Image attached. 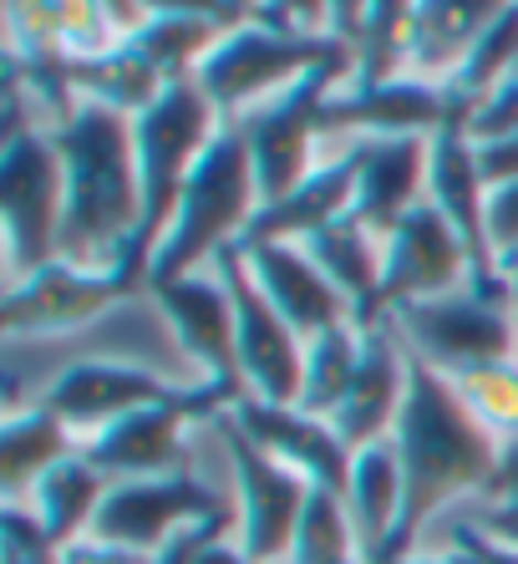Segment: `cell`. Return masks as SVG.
Returning <instances> with one entry per match:
<instances>
[{
    "mask_svg": "<svg viewBox=\"0 0 518 564\" xmlns=\"http://www.w3.org/2000/svg\"><path fill=\"white\" fill-rule=\"evenodd\" d=\"M214 270L224 275V285L234 295V315H239V381H245V397L270 402V408H295L300 381H305V336L270 305V295L259 290L239 245L224 250Z\"/></svg>",
    "mask_w": 518,
    "mask_h": 564,
    "instance_id": "obj_14",
    "label": "cell"
},
{
    "mask_svg": "<svg viewBox=\"0 0 518 564\" xmlns=\"http://www.w3.org/2000/svg\"><path fill=\"white\" fill-rule=\"evenodd\" d=\"M128 295H132V285L117 270H87V264H72V260H52L6 285L0 330L11 341L66 336V330L91 326L97 315H107L117 301H128Z\"/></svg>",
    "mask_w": 518,
    "mask_h": 564,
    "instance_id": "obj_15",
    "label": "cell"
},
{
    "mask_svg": "<svg viewBox=\"0 0 518 564\" xmlns=\"http://www.w3.org/2000/svg\"><path fill=\"white\" fill-rule=\"evenodd\" d=\"M194 564H255V560L239 550L234 534H214V539H204V550L194 554Z\"/></svg>",
    "mask_w": 518,
    "mask_h": 564,
    "instance_id": "obj_46",
    "label": "cell"
},
{
    "mask_svg": "<svg viewBox=\"0 0 518 564\" xmlns=\"http://www.w3.org/2000/svg\"><path fill=\"white\" fill-rule=\"evenodd\" d=\"M483 499H518V437H508L504 453H498V468H493V484Z\"/></svg>",
    "mask_w": 518,
    "mask_h": 564,
    "instance_id": "obj_44",
    "label": "cell"
},
{
    "mask_svg": "<svg viewBox=\"0 0 518 564\" xmlns=\"http://www.w3.org/2000/svg\"><path fill=\"white\" fill-rule=\"evenodd\" d=\"M350 153H356V204H350V214L387 245L391 229L417 204H428L432 138H361V143H350Z\"/></svg>",
    "mask_w": 518,
    "mask_h": 564,
    "instance_id": "obj_19",
    "label": "cell"
},
{
    "mask_svg": "<svg viewBox=\"0 0 518 564\" xmlns=\"http://www.w3.org/2000/svg\"><path fill=\"white\" fill-rule=\"evenodd\" d=\"M245 392H234L224 381H188L179 397L169 402H153L143 412H128V417H117L112 427L102 433H91L82 443L97 468L122 484V478H163V473H183L188 468V427L194 422H219L224 412H234Z\"/></svg>",
    "mask_w": 518,
    "mask_h": 564,
    "instance_id": "obj_9",
    "label": "cell"
},
{
    "mask_svg": "<svg viewBox=\"0 0 518 564\" xmlns=\"http://www.w3.org/2000/svg\"><path fill=\"white\" fill-rule=\"evenodd\" d=\"M107 488H112V478H107L87 453H72V458H62L36 488H31V499L21 503V509L36 513V524L52 534V544L66 550V544H77V539L91 534Z\"/></svg>",
    "mask_w": 518,
    "mask_h": 564,
    "instance_id": "obj_28",
    "label": "cell"
},
{
    "mask_svg": "<svg viewBox=\"0 0 518 564\" xmlns=\"http://www.w3.org/2000/svg\"><path fill=\"white\" fill-rule=\"evenodd\" d=\"M224 112L208 102V93L198 87V77H179L163 87L148 112L132 118V143H138V178H143V235L132 245L128 264H117V275L132 290H148V264L153 250L169 235L179 198L194 178L198 158L208 153V143L224 132Z\"/></svg>",
    "mask_w": 518,
    "mask_h": 564,
    "instance_id": "obj_3",
    "label": "cell"
},
{
    "mask_svg": "<svg viewBox=\"0 0 518 564\" xmlns=\"http://www.w3.org/2000/svg\"><path fill=\"white\" fill-rule=\"evenodd\" d=\"M514 0H417L412 15V56L407 72L432 82H453L478 36L508 11Z\"/></svg>",
    "mask_w": 518,
    "mask_h": 564,
    "instance_id": "obj_24",
    "label": "cell"
},
{
    "mask_svg": "<svg viewBox=\"0 0 518 564\" xmlns=\"http://www.w3.org/2000/svg\"><path fill=\"white\" fill-rule=\"evenodd\" d=\"M457 392L473 408V417L488 427L498 443L518 437V356L514 361H493V367H478L457 377Z\"/></svg>",
    "mask_w": 518,
    "mask_h": 564,
    "instance_id": "obj_35",
    "label": "cell"
},
{
    "mask_svg": "<svg viewBox=\"0 0 518 564\" xmlns=\"http://www.w3.org/2000/svg\"><path fill=\"white\" fill-rule=\"evenodd\" d=\"M412 15L417 0H371L366 11V26L356 36V77L350 82H387L407 72V56H412Z\"/></svg>",
    "mask_w": 518,
    "mask_h": 564,
    "instance_id": "obj_32",
    "label": "cell"
},
{
    "mask_svg": "<svg viewBox=\"0 0 518 564\" xmlns=\"http://www.w3.org/2000/svg\"><path fill=\"white\" fill-rule=\"evenodd\" d=\"M350 77H356V56H336V62L315 66L311 77H300L290 93L270 97V102L245 112V118H234L249 143V158H255L259 209L280 204L290 188H300L321 169L315 163V138H325L321 112L331 102V93H341Z\"/></svg>",
    "mask_w": 518,
    "mask_h": 564,
    "instance_id": "obj_7",
    "label": "cell"
},
{
    "mask_svg": "<svg viewBox=\"0 0 518 564\" xmlns=\"http://www.w3.org/2000/svg\"><path fill=\"white\" fill-rule=\"evenodd\" d=\"M234 417L255 443H265L280 463H290L295 473H305L315 488L325 494H346L350 484V453L341 443V433L325 417H311L300 408H270V402H255V397H239L234 402Z\"/></svg>",
    "mask_w": 518,
    "mask_h": 564,
    "instance_id": "obj_21",
    "label": "cell"
},
{
    "mask_svg": "<svg viewBox=\"0 0 518 564\" xmlns=\"http://www.w3.org/2000/svg\"><path fill=\"white\" fill-rule=\"evenodd\" d=\"M397 458H402V524L381 564H397L417 550L422 529L463 494H488L504 443L473 417L453 377L432 371L407 351V402L397 417Z\"/></svg>",
    "mask_w": 518,
    "mask_h": 564,
    "instance_id": "obj_1",
    "label": "cell"
},
{
    "mask_svg": "<svg viewBox=\"0 0 518 564\" xmlns=\"http://www.w3.org/2000/svg\"><path fill=\"white\" fill-rule=\"evenodd\" d=\"M66 163L46 128L21 118V87H11V128L0 148V235L11 280L62 260Z\"/></svg>",
    "mask_w": 518,
    "mask_h": 564,
    "instance_id": "obj_5",
    "label": "cell"
},
{
    "mask_svg": "<svg viewBox=\"0 0 518 564\" xmlns=\"http://www.w3.org/2000/svg\"><path fill=\"white\" fill-rule=\"evenodd\" d=\"M214 534H234V524H198V529H188V534L173 539L169 550H158L153 564H194V554L204 550V539H214Z\"/></svg>",
    "mask_w": 518,
    "mask_h": 564,
    "instance_id": "obj_43",
    "label": "cell"
},
{
    "mask_svg": "<svg viewBox=\"0 0 518 564\" xmlns=\"http://www.w3.org/2000/svg\"><path fill=\"white\" fill-rule=\"evenodd\" d=\"M397 564H473V560H467V554L457 550V544H447L442 554H422V550H412L407 560H397Z\"/></svg>",
    "mask_w": 518,
    "mask_h": 564,
    "instance_id": "obj_48",
    "label": "cell"
},
{
    "mask_svg": "<svg viewBox=\"0 0 518 564\" xmlns=\"http://www.w3.org/2000/svg\"><path fill=\"white\" fill-rule=\"evenodd\" d=\"M453 544L473 564H518V550H508V544H493V539L483 534L478 524H457L453 529Z\"/></svg>",
    "mask_w": 518,
    "mask_h": 564,
    "instance_id": "obj_40",
    "label": "cell"
},
{
    "mask_svg": "<svg viewBox=\"0 0 518 564\" xmlns=\"http://www.w3.org/2000/svg\"><path fill=\"white\" fill-rule=\"evenodd\" d=\"M66 564H153V560L117 550V544H102V539H77V544H66Z\"/></svg>",
    "mask_w": 518,
    "mask_h": 564,
    "instance_id": "obj_42",
    "label": "cell"
},
{
    "mask_svg": "<svg viewBox=\"0 0 518 564\" xmlns=\"http://www.w3.org/2000/svg\"><path fill=\"white\" fill-rule=\"evenodd\" d=\"M214 427H219V437H224L229 473H234V503H239V509H234V539H239V550L255 564L290 560L315 484L305 473L290 468V463L274 458L265 443H255V437L239 427L234 412H224Z\"/></svg>",
    "mask_w": 518,
    "mask_h": 564,
    "instance_id": "obj_8",
    "label": "cell"
},
{
    "mask_svg": "<svg viewBox=\"0 0 518 564\" xmlns=\"http://www.w3.org/2000/svg\"><path fill=\"white\" fill-rule=\"evenodd\" d=\"M259 21L305 36H331V0H259Z\"/></svg>",
    "mask_w": 518,
    "mask_h": 564,
    "instance_id": "obj_37",
    "label": "cell"
},
{
    "mask_svg": "<svg viewBox=\"0 0 518 564\" xmlns=\"http://www.w3.org/2000/svg\"><path fill=\"white\" fill-rule=\"evenodd\" d=\"M366 11H371V0H331V36L356 46V36L366 26Z\"/></svg>",
    "mask_w": 518,
    "mask_h": 564,
    "instance_id": "obj_45",
    "label": "cell"
},
{
    "mask_svg": "<svg viewBox=\"0 0 518 564\" xmlns=\"http://www.w3.org/2000/svg\"><path fill=\"white\" fill-rule=\"evenodd\" d=\"M224 6H229L239 21H259V0H224Z\"/></svg>",
    "mask_w": 518,
    "mask_h": 564,
    "instance_id": "obj_49",
    "label": "cell"
},
{
    "mask_svg": "<svg viewBox=\"0 0 518 564\" xmlns=\"http://www.w3.org/2000/svg\"><path fill=\"white\" fill-rule=\"evenodd\" d=\"M148 295H153V305L173 326V336H179V346L198 367V377L245 392V381H239V315H234V295L219 270L153 280Z\"/></svg>",
    "mask_w": 518,
    "mask_h": 564,
    "instance_id": "obj_16",
    "label": "cell"
},
{
    "mask_svg": "<svg viewBox=\"0 0 518 564\" xmlns=\"http://www.w3.org/2000/svg\"><path fill=\"white\" fill-rule=\"evenodd\" d=\"M478 169H483V184L488 188L514 184L518 178V132L514 138H498V143H478Z\"/></svg>",
    "mask_w": 518,
    "mask_h": 564,
    "instance_id": "obj_39",
    "label": "cell"
},
{
    "mask_svg": "<svg viewBox=\"0 0 518 564\" xmlns=\"http://www.w3.org/2000/svg\"><path fill=\"white\" fill-rule=\"evenodd\" d=\"M285 564H366L361 534L350 524L341 494H325V488L311 494V509L300 519L295 550H290Z\"/></svg>",
    "mask_w": 518,
    "mask_h": 564,
    "instance_id": "obj_33",
    "label": "cell"
},
{
    "mask_svg": "<svg viewBox=\"0 0 518 564\" xmlns=\"http://www.w3.org/2000/svg\"><path fill=\"white\" fill-rule=\"evenodd\" d=\"M453 290H473V260H467L463 239L453 235V224L442 219V209L428 198L381 245V285H376V301L366 311L361 330L387 326L407 305L438 301V295H453Z\"/></svg>",
    "mask_w": 518,
    "mask_h": 564,
    "instance_id": "obj_13",
    "label": "cell"
},
{
    "mask_svg": "<svg viewBox=\"0 0 518 564\" xmlns=\"http://www.w3.org/2000/svg\"><path fill=\"white\" fill-rule=\"evenodd\" d=\"M341 499H346L350 524L361 534L366 564H381L387 544L397 539V524H402V458H397L391 437H381L371 447H356L350 484Z\"/></svg>",
    "mask_w": 518,
    "mask_h": 564,
    "instance_id": "obj_26",
    "label": "cell"
},
{
    "mask_svg": "<svg viewBox=\"0 0 518 564\" xmlns=\"http://www.w3.org/2000/svg\"><path fill=\"white\" fill-rule=\"evenodd\" d=\"M412 356H422L442 377H467L493 361L518 356V321L508 301H488L478 290H453L438 301H417L387 321Z\"/></svg>",
    "mask_w": 518,
    "mask_h": 564,
    "instance_id": "obj_10",
    "label": "cell"
},
{
    "mask_svg": "<svg viewBox=\"0 0 518 564\" xmlns=\"http://www.w3.org/2000/svg\"><path fill=\"white\" fill-rule=\"evenodd\" d=\"M259 214V184H255V158L239 122H224V132L208 143V153L198 158L194 178L179 198L169 235L153 250L148 264V285L153 280H179L194 270H214L224 250H234L249 235V224Z\"/></svg>",
    "mask_w": 518,
    "mask_h": 564,
    "instance_id": "obj_4",
    "label": "cell"
},
{
    "mask_svg": "<svg viewBox=\"0 0 518 564\" xmlns=\"http://www.w3.org/2000/svg\"><path fill=\"white\" fill-rule=\"evenodd\" d=\"M336 56H356L350 41L305 36V31L270 26V21H245L208 52V62L198 66V87L224 118H245V112L290 93L300 77H311L315 66L336 62Z\"/></svg>",
    "mask_w": 518,
    "mask_h": 564,
    "instance_id": "obj_6",
    "label": "cell"
},
{
    "mask_svg": "<svg viewBox=\"0 0 518 564\" xmlns=\"http://www.w3.org/2000/svg\"><path fill=\"white\" fill-rule=\"evenodd\" d=\"M518 132V72L504 77L473 107V118H467V138L473 143H498V138H514Z\"/></svg>",
    "mask_w": 518,
    "mask_h": 564,
    "instance_id": "obj_36",
    "label": "cell"
},
{
    "mask_svg": "<svg viewBox=\"0 0 518 564\" xmlns=\"http://www.w3.org/2000/svg\"><path fill=\"white\" fill-rule=\"evenodd\" d=\"M148 15H188V21H214V26H245L224 0H143Z\"/></svg>",
    "mask_w": 518,
    "mask_h": 564,
    "instance_id": "obj_38",
    "label": "cell"
},
{
    "mask_svg": "<svg viewBox=\"0 0 518 564\" xmlns=\"http://www.w3.org/2000/svg\"><path fill=\"white\" fill-rule=\"evenodd\" d=\"M473 524H478L483 534L493 539V544H508V550H518V499H493L488 509L473 519Z\"/></svg>",
    "mask_w": 518,
    "mask_h": 564,
    "instance_id": "obj_41",
    "label": "cell"
},
{
    "mask_svg": "<svg viewBox=\"0 0 518 564\" xmlns=\"http://www.w3.org/2000/svg\"><path fill=\"white\" fill-rule=\"evenodd\" d=\"M305 254H311L325 270V280L356 305V326H361L376 301V285H381V239H376L356 214H346V219H336L331 229L305 239Z\"/></svg>",
    "mask_w": 518,
    "mask_h": 564,
    "instance_id": "obj_29",
    "label": "cell"
},
{
    "mask_svg": "<svg viewBox=\"0 0 518 564\" xmlns=\"http://www.w3.org/2000/svg\"><path fill=\"white\" fill-rule=\"evenodd\" d=\"M508 285H514V301H518V270H514V275H508Z\"/></svg>",
    "mask_w": 518,
    "mask_h": 564,
    "instance_id": "obj_50",
    "label": "cell"
},
{
    "mask_svg": "<svg viewBox=\"0 0 518 564\" xmlns=\"http://www.w3.org/2000/svg\"><path fill=\"white\" fill-rule=\"evenodd\" d=\"M453 97V93H447ZM467 118L473 107L453 102L447 122L432 132V173H428V198L442 209V219L453 224V235L463 239L467 260H473V290L488 301H508L514 305V285H508L504 264L493 254V235H488V184L478 169V143L467 138Z\"/></svg>",
    "mask_w": 518,
    "mask_h": 564,
    "instance_id": "obj_12",
    "label": "cell"
},
{
    "mask_svg": "<svg viewBox=\"0 0 518 564\" xmlns=\"http://www.w3.org/2000/svg\"><path fill=\"white\" fill-rule=\"evenodd\" d=\"M179 381H163L153 367L143 361H112V356H91V361H72L62 377L41 392V402L87 443L91 433L112 427L128 412H143L153 402L179 397Z\"/></svg>",
    "mask_w": 518,
    "mask_h": 564,
    "instance_id": "obj_17",
    "label": "cell"
},
{
    "mask_svg": "<svg viewBox=\"0 0 518 564\" xmlns=\"http://www.w3.org/2000/svg\"><path fill=\"white\" fill-rule=\"evenodd\" d=\"M66 82H72L77 107L82 102L112 107V112H122V118L148 112V107L163 97V87H169V77H163V72H158L128 36L117 41V46H107V52H97V56H77V62L66 66Z\"/></svg>",
    "mask_w": 518,
    "mask_h": 564,
    "instance_id": "obj_27",
    "label": "cell"
},
{
    "mask_svg": "<svg viewBox=\"0 0 518 564\" xmlns=\"http://www.w3.org/2000/svg\"><path fill=\"white\" fill-rule=\"evenodd\" d=\"M514 72H518V0L478 36V46L467 52V62L457 66L453 82H447V93H453V102L478 107L483 97L504 77H514Z\"/></svg>",
    "mask_w": 518,
    "mask_h": 564,
    "instance_id": "obj_34",
    "label": "cell"
},
{
    "mask_svg": "<svg viewBox=\"0 0 518 564\" xmlns=\"http://www.w3.org/2000/svg\"><path fill=\"white\" fill-rule=\"evenodd\" d=\"M361 346H366V330L350 321V326L336 330H321L305 341V381H300V412L311 417H336V408L346 402L350 381H356V367H361Z\"/></svg>",
    "mask_w": 518,
    "mask_h": 564,
    "instance_id": "obj_30",
    "label": "cell"
},
{
    "mask_svg": "<svg viewBox=\"0 0 518 564\" xmlns=\"http://www.w3.org/2000/svg\"><path fill=\"white\" fill-rule=\"evenodd\" d=\"M514 321H518V301H514Z\"/></svg>",
    "mask_w": 518,
    "mask_h": 564,
    "instance_id": "obj_51",
    "label": "cell"
},
{
    "mask_svg": "<svg viewBox=\"0 0 518 564\" xmlns=\"http://www.w3.org/2000/svg\"><path fill=\"white\" fill-rule=\"evenodd\" d=\"M453 112V97H447V82L402 77L387 82H346L341 93H331L321 112V132H361V138H432V132L447 122Z\"/></svg>",
    "mask_w": 518,
    "mask_h": 564,
    "instance_id": "obj_18",
    "label": "cell"
},
{
    "mask_svg": "<svg viewBox=\"0 0 518 564\" xmlns=\"http://www.w3.org/2000/svg\"><path fill=\"white\" fill-rule=\"evenodd\" d=\"M350 204H356V153L346 148V153L325 158L321 169L300 188H290L280 204H265L239 245H305L311 235L346 219Z\"/></svg>",
    "mask_w": 518,
    "mask_h": 564,
    "instance_id": "obj_23",
    "label": "cell"
},
{
    "mask_svg": "<svg viewBox=\"0 0 518 564\" xmlns=\"http://www.w3.org/2000/svg\"><path fill=\"white\" fill-rule=\"evenodd\" d=\"M229 36V26L214 21H188V15H148L143 26L132 31V46L163 72L169 82L179 77H198V66L208 62V52Z\"/></svg>",
    "mask_w": 518,
    "mask_h": 564,
    "instance_id": "obj_31",
    "label": "cell"
},
{
    "mask_svg": "<svg viewBox=\"0 0 518 564\" xmlns=\"http://www.w3.org/2000/svg\"><path fill=\"white\" fill-rule=\"evenodd\" d=\"M52 138L66 163L62 260L87 270L128 264L143 235V178H138L132 118L82 102L66 122H56Z\"/></svg>",
    "mask_w": 518,
    "mask_h": 564,
    "instance_id": "obj_2",
    "label": "cell"
},
{
    "mask_svg": "<svg viewBox=\"0 0 518 564\" xmlns=\"http://www.w3.org/2000/svg\"><path fill=\"white\" fill-rule=\"evenodd\" d=\"M239 250H245L259 290L270 295V305L285 315L305 341L321 336V330H336L356 321V305L325 280V270L305 254V245H239Z\"/></svg>",
    "mask_w": 518,
    "mask_h": 564,
    "instance_id": "obj_20",
    "label": "cell"
},
{
    "mask_svg": "<svg viewBox=\"0 0 518 564\" xmlns=\"http://www.w3.org/2000/svg\"><path fill=\"white\" fill-rule=\"evenodd\" d=\"M198 524H234V513L194 468H183V473H163V478H122V484H112L87 539H102V544L153 560L158 550H169L173 539Z\"/></svg>",
    "mask_w": 518,
    "mask_h": 564,
    "instance_id": "obj_11",
    "label": "cell"
},
{
    "mask_svg": "<svg viewBox=\"0 0 518 564\" xmlns=\"http://www.w3.org/2000/svg\"><path fill=\"white\" fill-rule=\"evenodd\" d=\"M72 453H82L77 433L46 402L11 408L0 422V488H6V503H26L31 488Z\"/></svg>",
    "mask_w": 518,
    "mask_h": 564,
    "instance_id": "obj_25",
    "label": "cell"
},
{
    "mask_svg": "<svg viewBox=\"0 0 518 564\" xmlns=\"http://www.w3.org/2000/svg\"><path fill=\"white\" fill-rule=\"evenodd\" d=\"M402 402H407V346H402V336L391 326H366L361 367H356V381H350V392L336 408L331 427H336L341 443L356 453V447H371V443L397 433Z\"/></svg>",
    "mask_w": 518,
    "mask_h": 564,
    "instance_id": "obj_22",
    "label": "cell"
},
{
    "mask_svg": "<svg viewBox=\"0 0 518 564\" xmlns=\"http://www.w3.org/2000/svg\"><path fill=\"white\" fill-rule=\"evenodd\" d=\"M107 6V15H112V26L122 31V36H132V31L148 21V11H143V0H102Z\"/></svg>",
    "mask_w": 518,
    "mask_h": 564,
    "instance_id": "obj_47",
    "label": "cell"
}]
</instances>
